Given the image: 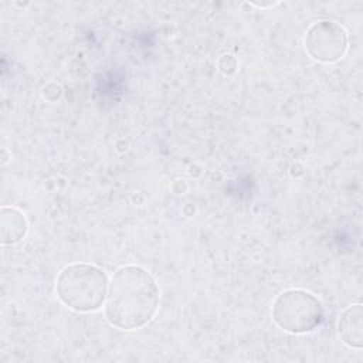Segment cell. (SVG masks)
Here are the masks:
<instances>
[{"label": "cell", "instance_id": "obj_1", "mask_svg": "<svg viewBox=\"0 0 363 363\" xmlns=\"http://www.w3.org/2000/svg\"><path fill=\"white\" fill-rule=\"evenodd\" d=\"M159 306V288L152 274L138 265L119 268L108 286L105 315L123 330L143 328Z\"/></svg>", "mask_w": 363, "mask_h": 363}, {"label": "cell", "instance_id": "obj_2", "mask_svg": "<svg viewBox=\"0 0 363 363\" xmlns=\"http://www.w3.org/2000/svg\"><path fill=\"white\" fill-rule=\"evenodd\" d=\"M60 301L77 312L98 311L108 292L106 274L91 264H71L57 278Z\"/></svg>", "mask_w": 363, "mask_h": 363}, {"label": "cell", "instance_id": "obj_3", "mask_svg": "<svg viewBox=\"0 0 363 363\" xmlns=\"http://www.w3.org/2000/svg\"><path fill=\"white\" fill-rule=\"evenodd\" d=\"M325 311L320 301L308 291L288 289L272 305V319L285 332L301 335L320 326Z\"/></svg>", "mask_w": 363, "mask_h": 363}, {"label": "cell", "instance_id": "obj_4", "mask_svg": "<svg viewBox=\"0 0 363 363\" xmlns=\"http://www.w3.org/2000/svg\"><path fill=\"white\" fill-rule=\"evenodd\" d=\"M305 48L316 61L335 62L347 51V34L335 21H316L306 31Z\"/></svg>", "mask_w": 363, "mask_h": 363}, {"label": "cell", "instance_id": "obj_5", "mask_svg": "<svg viewBox=\"0 0 363 363\" xmlns=\"http://www.w3.org/2000/svg\"><path fill=\"white\" fill-rule=\"evenodd\" d=\"M363 308L360 303L349 306L340 316L337 330L342 340L350 347H362L363 345Z\"/></svg>", "mask_w": 363, "mask_h": 363}, {"label": "cell", "instance_id": "obj_6", "mask_svg": "<svg viewBox=\"0 0 363 363\" xmlns=\"http://www.w3.org/2000/svg\"><path fill=\"white\" fill-rule=\"evenodd\" d=\"M27 220L24 214L14 207H1L0 234L1 244L10 245L21 241L27 234Z\"/></svg>", "mask_w": 363, "mask_h": 363}]
</instances>
